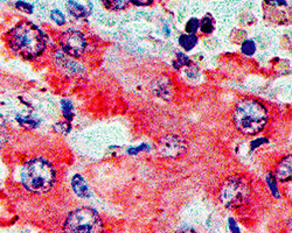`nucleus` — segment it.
I'll return each mask as SVG.
<instances>
[{
	"label": "nucleus",
	"mask_w": 292,
	"mask_h": 233,
	"mask_svg": "<svg viewBox=\"0 0 292 233\" xmlns=\"http://www.w3.org/2000/svg\"><path fill=\"white\" fill-rule=\"evenodd\" d=\"M10 48L21 58L34 60L46 49V36L40 28L30 21H23L7 34Z\"/></svg>",
	"instance_id": "f257e3e1"
},
{
	"label": "nucleus",
	"mask_w": 292,
	"mask_h": 233,
	"mask_svg": "<svg viewBox=\"0 0 292 233\" xmlns=\"http://www.w3.org/2000/svg\"><path fill=\"white\" fill-rule=\"evenodd\" d=\"M233 120L241 133L252 136L264 128L269 120V114L262 103L251 98H243L235 106Z\"/></svg>",
	"instance_id": "f03ea898"
},
{
	"label": "nucleus",
	"mask_w": 292,
	"mask_h": 233,
	"mask_svg": "<svg viewBox=\"0 0 292 233\" xmlns=\"http://www.w3.org/2000/svg\"><path fill=\"white\" fill-rule=\"evenodd\" d=\"M56 172L51 162L44 158H34L25 164L21 172V182L25 188L35 194H45L54 186Z\"/></svg>",
	"instance_id": "7ed1b4c3"
},
{
	"label": "nucleus",
	"mask_w": 292,
	"mask_h": 233,
	"mask_svg": "<svg viewBox=\"0 0 292 233\" xmlns=\"http://www.w3.org/2000/svg\"><path fill=\"white\" fill-rule=\"evenodd\" d=\"M63 233H104L99 214L91 208H80L67 217Z\"/></svg>",
	"instance_id": "20e7f679"
},
{
	"label": "nucleus",
	"mask_w": 292,
	"mask_h": 233,
	"mask_svg": "<svg viewBox=\"0 0 292 233\" xmlns=\"http://www.w3.org/2000/svg\"><path fill=\"white\" fill-rule=\"evenodd\" d=\"M251 186L241 176H231L222 183L220 188V200L228 208H240L248 202Z\"/></svg>",
	"instance_id": "39448f33"
},
{
	"label": "nucleus",
	"mask_w": 292,
	"mask_h": 233,
	"mask_svg": "<svg viewBox=\"0 0 292 233\" xmlns=\"http://www.w3.org/2000/svg\"><path fill=\"white\" fill-rule=\"evenodd\" d=\"M157 152L159 156L166 158H178L186 154L187 141L180 136H163L157 144Z\"/></svg>",
	"instance_id": "423d86ee"
},
{
	"label": "nucleus",
	"mask_w": 292,
	"mask_h": 233,
	"mask_svg": "<svg viewBox=\"0 0 292 233\" xmlns=\"http://www.w3.org/2000/svg\"><path fill=\"white\" fill-rule=\"evenodd\" d=\"M61 46L68 55L80 58L87 48V41L81 32L70 30L61 36Z\"/></svg>",
	"instance_id": "0eeeda50"
},
{
	"label": "nucleus",
	"mask_w": 292,
	"mask_h": 233,
	"mask_svg": "<svg viewBox=\"0 0 292 233\" xmlns=\"http://www.w3.org/2000/svg\"><path fill=\"white\" fill-rule=\"evenodd\" d=\"M152 90L156 96L162 98V100H170L173 97V86L171 80L167 77H160L153 82Z\"/></svg>",
	"instance_id": "6e6552de"
},
{
	"label": "nucleus",
	"mask_w": 292,
	"mask_h": 233,
	"mask_svg": "<svg viewBox=\"0 0 292 233\" xmlns=\"http://www.w3.org/2000/svg\"><path fill=\"white\" fill-rule=\"evenodd\" d=\"M291 172H292V164L291 156L284 158L282 161L277 164L276 167V178L282 182H287L291 180Z\"/></svg>",
	"instance_id": "1a4fd4ad"
},
{
	"label": "nucleus",
	"mask_w": 292,
	"mask_h": 233,
	"mask_svg": "<svg viewBox=\"0 0 292 233\" xmlns=\"http://www.w3.org/2000/svg\"><path fill=\"white\" fill-rule=\"evenodd\" d=\"M72 186L74 189L75 194L77 196L82 197V198H87V197L91 196L90 188H89L88 183L85 182V180L82 178L81 175L76 174L72 180Z\"/></svg>",
	"instance_id": "9d476101"
},
{
	"label": "nucleus",
	"mask_w": 292,
	"mask_h": 233,
	"mask_svg": "<svg viewBox=\"0 0 292 233\" xmlns=\"http://www.w3.org/2000/svg\"><path fill=\"white\" fill-rule=\"evenodd\" d=\"M179 44L185 50H192L198 44V38L195 35L184 34L179 38Z\"/></svg>",
	"instance_id": "9b49d317"
},
{
	"label": "nucleus",
	"mask_w": 292,
	"mask_h": 233,
	"mask_svg": "<svg viewBox=\"0 0 292 233\" xmlns=\"http://www.w3.org/2000/svg\"><path fill=\"white\" fill-rule=\"evenodd\" d=\"M67 10H68V12L72 14V16L76 18H82L87 16V10H84V7L76 2H67Z\"/></svg>",
	"instance_id": "f8f14e48"
},
{
	"label": "nucleus",
	"mask_w": 292,
	"mask_h": 233,
	"mask_svg": "<svg viewBox=\"0 0 292 233\" xmlns=\"http://www.w3.org/2000/svg\"><path fill=\"white\" fill-rule=\"evenodd\" d=\"M199 27L201 28V30L205 34H211L214 30V19L207 14V16L202 18L201 21H199Z\"/></svg>",
	"instance_id": "ddd939ff"
},
{
	"label": "nucleus",
	"mask_w": 292,
	"mask_h": 233,
	"mask_svg": "<svg viewBox=\"0 0 292 233\" xmlns=\"http://www.w3.org/2000/svg\"><path fill=\"white\" fill-rule=\"evenodd\" d=\"M61 105H62L63 116H65L68 120H72L74 118V105L72 102L68 100H63L61 102Z\"/></svg>",
	"instance_id": "4468645a"
},
{
	"label": "nucleus",
	"mask_w": 292,
	"mask_h": 233,
	"mask_svg": "<svg viewBox=\"0 0 292 233\" xmlns=\"http://www.w3.org/2000/svg\"><path fill=\"white\" fill-rule=\"evenodd\" d=\"M241 49H242V52H243V54L251 56V55H254L255 52H256V44H255L254 41L247 40V41H244L243 44H242Z\"/></svg>",
	"instance_id": "2eb2a0df"
},
{
	"label": "nucleus",
	"mask_w": 292,
	"mask_h": 233,
	"mask_svg": "<svg viewBox=\"0 0 292 233\" xmlns=\"http://www.w3.org/2000/svg\"><path fill=\"white\" fill-rule=\"evenodd\" d=\"M173 66H174V68H176V69H180L181 66H191V61H190V58H188L186 55L179 52V54L177 55V60L174 61Z\"/></svg>",
	"instance_id": "dca6fc26"
},
{
	"label": "nucleus",
	"mask_w": 292,
	"mask_h": 233,
	"mask_svg": "<svg viewBox=\"0 0 292 233\" xmlns=\"http://www.w3.org/2000/svg\"><path fill=\"white\" fill-rule=\"evenodd\" d=\"M266 182H268V186L270 190H271L272 195L275 197H279V192H278V188H277V183H276V178L273 176V174H270L266 176Z\"/></svg>",
	"instance_id": "f3484780"
},
{
	"label": "nucleus",
	"mask_w": 292,
	"mask_h": 233,
	"mask_svg": "<svg viewBox=\"0 0 292 233\" xmlns=\"http://www.w3.org/2000/svg\"><path fill=\"white\" fill-rule=\"evenodd\" d=\"M199 30V20L195 19H191L186 24V32L188 35H194V33H197V30Z\"/></svg>",
	"instance_id": "a211bd4d"
},
{
	"label": "nucleus",
	"mask_w": 292,
	"mask_h": 233,
	"mask_svg": "<svg viewBox=\"0 0 292 233\" xmlns=\"http://www.w3.org/2000/svg\"><path fill=\"white\" fill-rule=\"evenodd\" d=\"M103 4H104L105 7H108L110 10H122L129 4V2H122V0L118 2V0H117V2H103Z\"/></svg>",
	"instance_id": "6ab92c4d"
},
{
	"label": "nucleus",
	"mask_w": 292,
	"mask_h": 233,
	"mask_svg": "<svg viewBox=\"0 0 292 233\" xmlns=\"http://www.w3.org/2000/svg\"><path fill=\"white\" fill-rule=\"evenodd\" d=\"M54 130L60 134H67L70 130V124L69 122H58L54 126Z\"/></svg>",
	"instance_id": "aec40b11"
},
{
	"label": "nucleus",
	"mask_w": 292,
	"mask_h": 233,
	"mask_svg": "<svg viewBox=\"0 0 292 233\" xmlns=\"http://www.w3.org/2000/svg\"><path fill=\"white\" fill-rule=\"evenodd\" d=\"M51 16H52V19L54 20L58 24H65V21H66L65 16H63V14L60 12L59 10H53L52 14H51Z\"/></svg>",
	"instance_id": "412c9836"
},
{
	"label": "nucleus",
	"mask_w": 292,
	"mask_h": 233,
	"mask_svg": "<svg viewBox=\"0 0 292 233\" xmlns=\"http://www.w3.org/2000/svg\"><path fill=\"white\" fill-rule=\"evenodd\" d=\"M17 8H19L20 10H23V12H26V13H32L33 12V6L31 5V4L28 2H18L16 4Z\"/></svg>",
	"instance_id": "4be33fe9"
},
{
	"label": "nucleus",
	"mask_w": 292,
	"mask_h": 233,
	"mask_svg": "<svg viewBox=\"0 0 292 233\" xmlns=\"http://www.w3.org/2000/svg\"><path fill=\"white\" fill-rule=\"evenodd\" d=\"M6 140H7V133L5 130V124H4L3 120L0 119V147L6 142Z\"/></svg>",
	"instance_id": "5701e85b"
},
{
	"label": "nucleus",
	"mask_w": 292,
	"mask_h": 233,
	"mask_svg": "<svg viewBox=\"0 0 292 233\" xmlns=\"http://www.w3.org/2000/svg\"><path fill=\"white\" fill-rule=\"evenodd\" d=\"M132 4H134V5H141V6H144V5H151L152 2H131Z\"/></svg>",
	"instance_id": "b1692460"
},
{
	"label": "nucleus",
	"mask_w": 292,
	"mask_h": 233,
	"mask_svg": "<svg viewBox=\"0 0 292 233\" xmlns=\"http://www.w3.org/2000/svg\"><path fill=\"white\" fill-rule=\"evenodd\" d=\"M270 4H277V5H286V2H270Z\"/></svg>",
	"instance_id": "393cba45"
},
{
	"label": "nucleus",
	"mask_w": 292,
	"mask_h": 233,
	"mask_svg": "<svg viewBox=\"0 0 292 233\" xmlns=\"http://www.w3.org/2000/svg\"><path fill=\"white\" fill-rule=\"evenodd\" d=\"M179 233H195V232L190 230V228H187V230H183V231H180Z\"/></svg>",
	"instance_id": "a878e982"
}]
</instances>
